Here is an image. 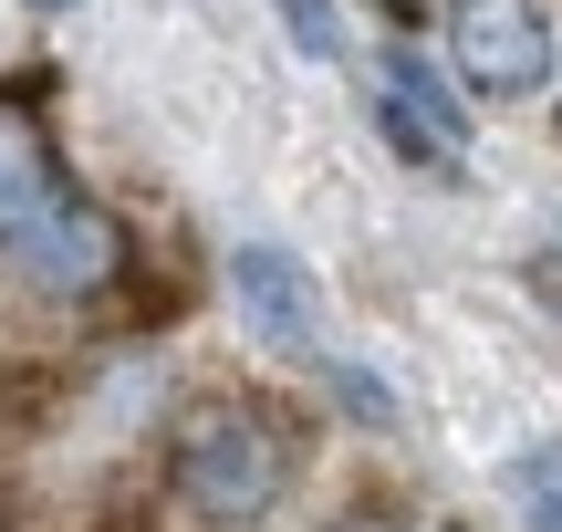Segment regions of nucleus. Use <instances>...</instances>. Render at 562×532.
<instances>
[{"mask_svg": "<svg viewBox=\"0 0 562 532\" xmlns=\"http://www.w3.org/2000/svg\"><path fill=\"white\" fill-rule=\"evenodd\" d=\"M281 480H292V429L250 397H209L167 429V491L209 532H250L281 501Z\"/></svg>", "mask_w": 562, "mask_h": 532, "instance_id": "f257e3e1", "label": "nucleus"}, {"mask_svg": "<svg viewBox=\"0 0 562 532\" xmlns=\"http://www.w3.org/2000/svg\"><path fill=\"white\" fill-rule=\"evenodd\" d=\"M448 63H459L469 95L490 104H521L552 84L562 63V32H552V0H448Z\"/></svg>", "mask_w": 562, "mask_h": 532, "instance_id": "f03ea898", "label": "nucleus"}, {"mask_svg": "<svg viewBox=\"0 0 562 532\" xmlns=\"http://www.w3.org/2000/svg\"><path fill=\"white\" fill-rule=\"evenodd\" d=\"M0 271H11L21 292H42V303H94V292L125 282V230H115V209H94V199H53L32 230L0 241Z\"/></svg>", "mask_w": 562, "mask_h": 532, "instance_id": "7ed1b4c3", "label": "nucleus"}, {"mask_svg": "<svg viewBox=\"0 0 562 532\" xmlns=\"http://www.w3.org/2000/svg\"><path fill=\"white\" fill-rule=\"evenodd\" d=\"M229 292H240V324L261 334V345H281V355H323V292H313V271H302L292 251L240 241V251H229Z\"/></svg>", "mask_w": 562, "mask_h": 532, "instance_id": "20e7f679", "label": "nucleus"}, {"mask_svg": "<svg viewBox=\"0 0 562 532\" xmlns=\"http://www.w3.org/2000/svg\"><path fill=\"white\" fill-rule=\"evenodd\" d=\"M375 125L396 136V157L438 167V157H459V136H469V104L448 95V84L427 74L417 53H385V95H375Z\"/></svg>", "mask_w": 562, "mask_h": 532, "instance_id": "39448f33", "label": "nucleus"}, {"mask_svg": "<svg viewBox=\"0 0 562 532\" xmlns=\"http://www.w3.org/2000/svg\"><path fill=\"white\" fill-rule=\"evenodd\" d=\"M53 199H74V188H63L53 136H42V115H32L21 95H0V241H11V230H32Z\"/></svg>", "mask_w": 562, "mask_h": 532, "instance_id": "423d86ee", "label": "nucleus"}, {"mask_svg": "<svg viewBox=\"0 0 562 532\" xmlns=\"http://www.w3.org/2000/svg\"><path fill=\"white\" fill-rule=\"evenodd\" d=\"M510 501H521L531 532H562V439H531V450L510 459Z\"/></svg>", "mask_w": 562, "mask_h": 532, "instance_id": "0eeeda50", "label": "nucleus"}, {"mask_svg": "<svg viewBox=\"0 0 562 532\" xmlns=\"http://www.w3.org/2000/svg\"><path fill=\"white\" fill-rule=\"evenodd\" d=\"M271 11H281V32H292V53L344 63V21H334V0H271Z\"/></svg>", "mask_w": 562, "mask_h": 532, "instance_id": "6e6552de", "label": "nucleus"}, {"mask_svg": "<svg viewBox=\"0 0 562 532\" xmlns=\"http://www.w3.org/2000/svg\"><path fill=\"white\" fill-rule=\"evenodd\" d=\"M334 397L364 418V429H396V387H385V376H364V366H334Z\"/></svg>", "mask_w": 562, "mask_h": 532, "instance_id": "1a4fd4ad", "label": "nucleus"}, {"mask_svg": "<svg viewBox=\"0 0 562 532\" xmlns=\"http://www.w3.org/2000/svg\"><path fill=\"white\" fill-rule=\"evenodd\" d=\"M334 532H396V512H385V501H355V512H344Z\"/></svg>", "mask_w": 562, "mask_h": 532, "instance_id": "9d476101", "label": "nucleus"}, {"mask_svg": "<svg viewBox=\"0 0 562 532\" xmlns=\"http://www.w3.org/2000/svg\"><path fill=\"white\" fill-rule=\"evenodd\" d=\"M32 11H74V0H32Z\"/></svg>", "mask_w": 562, "mask_h": 532, "instance_id": "9b49d317", "label": "nucleus"}, {"mask_svg": "<svg viewBox=\"0 0 562 532\" xmlns=\"http://www.w3.org/2000/svg\"><path fill=\"white\" fill-rule=\"evenodd\" d=\"M438 532H459V522H438Z\"/></svg>", "mask_w": 562, "mask_h": 532, "instance_id": "f8f14e48", "label": "nucleus"}]
</instances>
